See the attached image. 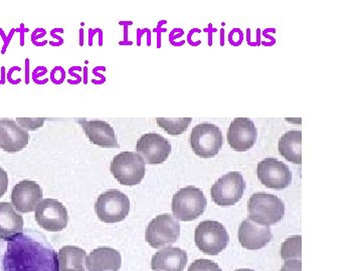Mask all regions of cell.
I'll return each mask as SVG.
<instances>
[{"mask_svg":"<svg viewBox=\"0 0 362 271\" xmlns=\"http://www.w3.org/2000/svg\"><path fill=\"white\" fill-rule=\"evenodd\" d=\"M4 271H57V255L37 240L21 232L7 240Z\"/></svg>","mask_w":362,"mask_h":271,"instance_id":"cell-1","label":"cell"},{"mask_svg":"<svg viewBox=\"0 0 362 271\" xmlns=\"http://www.w3.org/2000/svg\"><path fill=\"white\" fill-rule=\"evenodd\" d=\"M247 219L256 224H277L285 215V205L276 195L258 192L252 195L247 202Z\"/></svg>","mask_w":362,"mask_h":271,"instance_id":"cell-2","label":"cell"},{"mask_svg":"<svg viewBox=\"0 0 362 271\" xmlns=\"http://www.w3.org/2000/svg\"><path fill=\"white\" fill-rule=\"evenodd\" d=\"M207 201L204 192L199 188L187 186L176 192L171 209L178 220L189 222L197 220L206 211Z\"/></svg>","mask_w":362,"mask_h":271,"instance_id":"cell-3","label":"cell"},{"mask_svg":"<svg viewBox=\"0 0 362 271\" xmlns=\"http://www.w3.org/2000/svg\"><path fill=\"white\" fill-rule=\"evenodd\" d=\"M114 178L124 186H136L144 179L145 162L136 152H121L111 162Z\"/></svg>","mask_w":362,"mask_h":271,"instance_id":"cell-4","label":"cell"},{"mask_svg":"<svg viewBox=\"0 0 362 271\" xmlns=\"http://www.w3.org/2000/svg\"><path fill=\"white\" fill-rule=\"evenodd\" d=\"M194 241L199 251L207 255L216 256L225 251L230 236L225 226L218 221H202L194 232Z\"/></svg>","mask_w":362,"mask_h":271,"instance_id":"cell-5","label":"cell"},{"mask_svg":"<svg viewBox=\"0 0 362 271\" xmlns=\"http://www.w3.org/2000/svg\"><path fill=\"white\" fill-rule=\"evenodd\" d=\"M129 211V198L117 189L107 190L98 197L95 203L98 218L109 224L121 222L127 217Z\"/></svg>","mask_w":362,"mask_h":271,"instance_id":"cell-6","label":"cell"},{"mask_svg":"<svg viewBox=\"0 0 362 271\" xmlns=\"http://www.w3.org/2000/svg\"><path fill=\"white\" fill-rule=\"evenodd\" d=\"M189 143L195 155L204 159L213 158L223 147V133L214 124H199L192 131Z\"/></svg>","mask_w":362,"mask_h":271,"instance_id":"cell-7","label":"cell"},{"mask_svg":"<svg viewBox=\"0 0 362 271\" xmlns=\"http://www.w3.org/2000/svg\"><path fill=\"white\" fill-rule=\"evenodd\" d=\"M180 236V224L168 213L156 216L150 221L145 232V239L153 248H161L175 243Z\"/></svg>","mask_w":362,"mask_h":271,"instance_id":"cell-8","label":"cell"},{"mask_svg":"<svg viewBox=\"0 0 362 271\" xmlns=\"http://www.w3.org/2000/svg\"><path fill=\"white\" fill-rule=\"evenodd\" d=\"M246 190V182L240 172H230L223 175L213 185L211 198L216 205L228 207L235 205L242 199Z\"/></svg>","mask_w":362,"mask_h":271,"instance_id":"cell-9","label":"cell"},{"mask_svg":"<svg viewBox=\"0 0 362 271\" xmlns=\"http://www.w3.org/2000/svg\"><path fill=\"white\" fill-rule=\"evenodd\" d=\"M35 218L42 229L49 232L62 231L69 222L66 207L61 202L52 198L40 201L35 209Z\"/></svg>","mask_w":362,"mask_h":271,"instance_id":"cell-10","label":"cell"},{"mask_svg":"<svg viewBox=\"0 0 362 271\" xmlns=\"http://www.w3.org/2000/svg\"><path fill=\"white\" fill-rule=\"evenodd\" d=\"M257 175L262 184L270 189H286L292 183V173L289 167L275 158H267L259 162Z\"/></svg>","mask_w":362,"mask_h":271,"instance_id":"cell-11","label":"cell"},{"mask_svg":"<svg viewBox=\"0 0 362 271\" xmlns=\"http://www.w3.org/2000/svg\"><path fill=\"white\" fill-rule=\"evenodd\" d=\"M136 153L150 165H158L168 160L171 145L168 139L156 133L142 135L136 145Z\"/></svg>","mask_w":362,"mask_h":271,"instance_id":"cell-12","label":"cell"},{"mask_svg":"<svg viewBox=\"0 0 362 271\" xmlns=\"http://www.w3.org/2000/svg\"><path fill=\"white\" fill-rule=\"evenodd\" d=\"M42 188L32 180H23L13 187L11 191V204L18 212L30 213L37 209L42 201Z\"/></svg>","mask_w":362,"mask_h":271,"instance_id":"cell-13","label":"cell"},{"mask_svg":"<svg viewBox=\"0 0 362 271\" xmlns=\"http://www.w3.org/2000/svg\"><path fill=\"white\" fill-rule=\"evenodd\" d=\"M258 131L254 122L247 118H237L230 123L228 130V143L238 152L247 151L254 147Z\"/></svg>","mask_w":362,"mask_h":271,"instance_id":"cell-14","label":"cell"},{"mask_svg":"<svg viewBox=\"0 0 362 271\" xmlns=\"http://www.w3.org/2000/svg\"><path fill=\"white\" fill-rule=\"evenodd\" d=\"M30 140L28 131L20 127L16 121L0 120V149L16 153L25 148Z\"/></svg>","mask_w":362,"mask_h":271,"instance_id":"cell-15","label":"cell"},{"mask_svg":"<svg viewBox=\"0 0 362 271\" xmlns=\"http://www.w3.org/2000/svg\"><path fill=\"white\" fill-rule=\"evenodd\" d=\"M238 236L242 247L249 251H258L271 241L272 231L268 226L258 225L246 219L240 223Z\"/></svg>","mask_w":362,"mask_h":271,"instance_id":"cell-16","label":"cell"},{"mask_svg":"<svg viewBox=\"0 0 362 271\" xmlns=\"http://www.w3.org/2000/svg\"><path fill=\"white\" fill-rule=\"evenodd\" d=\"M89 141L101 148H119L115 131L104 121L78 120Z\"/></svg>","mask_w":362,"mask_h":271,"instance_id":"cell-17","label":"cell"},{"mask_svg":"<svg viewBox=\"0 0 362 271\" xmlns=\"http://www.w3.org/2000/svg\"><path fill=\"white\" fill-rule=\"evenodd\" d=\"M187 252L178 247H165L154 254L151 260L153 271H183L187 265Z\"/></svg>","mask_w":362,"mask_h":271,"instance_id":"cell-18","label":"cell"},{"mask_svg":"<svg viewBox=\"0 0 362 271\" xmlns=\"http://www.w3.org/2000/svg\"><path fill=\"white\" fill-rule=\"evenodd\" d=\"M88 271H119L122 265L120 252L111 247L94 249L86 259Z\"/></svg>","mask_w":362,"mask_h":271,"instance_id":"cell-19","label":"cell"},{"mask_svg":"<svg viewBox=\"0 0 362 271\" xmlns=\"http://www.w3.org/2000/svg\"><path fill=\"white\" fill-rule=\"evenodd\" d=\"M23 231V218L9 202L0 203V239L8 240Z\"/></svg>","mask_w":362,"mask_h":271,"instance_id":"cell-20","label":"cell"},{"mask_svg":"<svg viewBox=\"0 0 362 271\" xmlns=\"http://www.w3.org/2000/svg\"><path fill=\"white\" fill-rule=\"evenodd\" d=\"M87 253L84 249L76 246H65L59 249L57 255V271H86L84 265Z\"/></svg>","mask_w":362,"mask_h":271,"instance_id":"cell-21","label":"cell"},{"mask_svg":"<svg viewBox=\"0 0 362 271\" xmlns=\"http://www.w3.org/2000/svg\"><path fill=\"white\" fill-rule=\"evenodd\" d=\"M279 152L286 160L293 164H302V132L289 131L279 140Z\"/></svg>","mask_w":362,"mask_h":271,"instance_id":"cell-22","label":"cell"},{"mask_svg":"<svg viewBox=\"0 0 362 271\" xmlns=\"http://www.w3.org/2000/svg\"><path fill=\"white\" fill-rule=\"evenodd\" d=\"M192 121V118L156 119L157 125L171 136H180L185 133L189 127Z\"/></svg>","mask_w":362,"mask_h":271,"instance_id":"cell-23","label":"cell"},{"mask_svg":"<svg viewBox=\"0 0 362 271\" xmlns=\"http://www.w3.org/2000/svg\"><path fill=\"white\" fill-rule=\"evenodd\" d=\"M302 256V236L293 235L286 239L281 246V258L284 260L290 259H301Z\"/></svg>","mask_w":362,"mask_h":271,"instance_id":"cell-24","label":"cell"},{"mask_svg":"<svg viewBox=\"0 0 362 271\" xmlns=\"http://www.w3.org/2000/svg\"><path fill=\"white\" fill-rule=\"evenodd\" d=\"M187 271H223L220 266L209 259H197L189 266Z\"/></svg>","mask_w":362,"mask_h":271,"instance_id":"cell-25","label":"cell"},{"mask_svg":"<svg viewBox=\"0 0 362 271\" xmlns=\"http://www.w3.org/2000/svg\"><path fill=\"white\" fill-rule=\"evenodd\" d=\"M16 122L21 124L23 129L25 128L28 130H37L44 125L45 119H16Z\"/></svg>","mask_w":362,"mask_h":271,"instance_id":"cell-26","label":"cell"},{"mask_svg":"<svg viewBox=\"0 0 362 271\" xmlns=\"http://www.w3.org/2000/svg\"><path fill=\"white\" fill-rule=\"evenodd\" d=\"M280 271H302L301 259L286 260L284 265L282 266Z\"/></svg>","mask_w":362,"mask_h":271,"instance_id":"cell-27","label":"cell"},{"mask_svg":"<svg viewBox=\"0 0 362 271\" xmlns=\"http://www.w3.org/2000/svg\"><path fill=\"white\" fill-rule=\"evenodd\" d=\"M8 188V175L4 169L0 167V198L6 193Z\"/></svg>","mask_w":362,"mask_h":271,"instance_id":"cell-28","label":"cell"},{"mask_svg":"<svg viewBox=\"0 0 362 271\" xmlns=\"http://www.w3.org/2000/svg\"><path fill=\"white\" fill-rule=\"evenodd\" d=\"M235 271H254V270H247V268H242V270H235Z\"/></svg>","mask_w":362,"mask_h":271,"instance_id":"cell-29","label":"cell"}]
</instances>
